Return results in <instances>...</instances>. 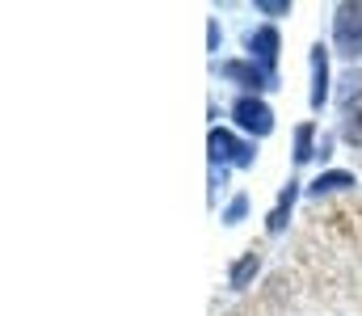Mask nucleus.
Returning a JSON list of instances; mask_svg holds the SVG:
<instances>
[{"mask_svg":"<svg viewBox=\"0 0 362 316\" xmlns=\"http://www.w3.org/2000/svg\"><path fill=\"white\" fill-rule=\"evenodd\" d=\"M333 42L346 59L362 55V4H341L333 17Z\"/></svg>","mask_w":362,"mask_h":316,"instance_id":"nucleus-1","label":"nucleus"},{"mask_svg":"<svg viewBox=\"0 0 362 316\" xmlns=\"http://www.w3.org/2000/svg\"><path fill=\"white\" fill-rule=\"evenodd\" d=\"M232 118H236L245 131H253V135H270V131H274L270 105L257 102V98H240V102L232 105Z\"/></svg>","mask_w":362,"mask_h":316,"instance_id":"nucleus-2","label":"nucleus"},{"mask_svg":"<svg viewBox=\"0 0 362 316\" xmlns=\"http://www.w3.org/2000/svg\"><path fill=\"white\" fill-rule=\"evenodd\" d=\"M211 156L245 169V165H253V156H257V152H253L249 144H240L236 135H228V131H211Z\"/></svg>","mask_w":362,"mask_h":316,"instance_id":"nucleus-3","label":"nucleus"},{"mask_svg":"<svg viewBox=\"0 0 362 316\" xmlns=\"http://www.w3.org/2000/svg\"><path fill=\"white\" fill-rule=\"evenodd\" d=\"M325 98H329V51L316 47V55H312V105L320 110Z\"/></svg>","mask_w":362,"mask_h":316,"instance_id":"nucleus-4","label":"nucleus"},{"mask_svg":"<svg viewBox=\"0 0 362 316\" xmlns=\"http://www.w3.org/2000/svg\"><path fill=\"white\" fill-rule=\"evenodd\" d=\"M219 72H223L228 81H240L245 89H266V76H262L257 68H249V64H223Z\"/></svg>","mask_w":362,"mask_h":316,"instance_id":"nucleus-5","label":"nucleus"},{"mask_svg":"<svg viewBox=\"0 0 362 316\" xmlns=\"http://www.w3.org/2000/svg\"><path fill=\"white\" fill-rule=\"evenodd\" d=\"M249 51H257V59L274 64V55H278V30H257V34H249Z\"/></svg>","mask_w":362,"mask_h":316,"instance_id":"nucleus-6","label":"nucleus"},{"mask_svg":"<svg viewBox=\"0 0 362 316\" xmlns=\"http://www.w3.org/2000/svg\"><path fill=\"white\" fill-rule=\"evenodd\" d=\"M257 270H262V257H257V253H245V257L232 266V287H236V291H240V287H249V279H253Z\"/></svg>","mask_w":362,"mask_h":316,"instance_id":"nucleus-7","label":"nucleus"},{"mask_svg":"<svg viewBox=\"0 0 362 316\" xmlns=\"http://www.w3.org/2000/svg\"><path fill=\"white\" fill-rule=\"evenodd\" d=\"M346 186H354V173H325V177L312 182V194L320 199V194H333V190H346Z\"/></svg>","mask_w":362,"mask_h":316,"instance_id":"nucleus-8","label":"nucleus"},{"mask_svg":"<svg viewBox=\"0 0 362 316\" xmlns=\"http://www.w3.org/2000/svg\"><path fill=\"white\" fill-rule=\"evenodd\" d=\"M291 203H295V182H286V194H282L278 211L270 215V232H282V223H286V215H291Z\"/></svg>","mask_w":362,"mask_h":316,"instance_id":"nucleus-9","label":"nucleus"},{"mask_svg":"<svg viewBox=\"0 0 362 316\" xmlns=\"http://www.w3.org/2000/svg\"><path fill=\"white\" fill-rule=\"evenodd\" d=\"M295 160H299V165L312 160V122H303V127L295 131Z\"/></svg>","mask_w":362,"mask_h":316,"instance_id":"nucleus-10","label":"nucleus"},{"mask_svg":"<svg viewBox=\"0 0 362 316\" xmlns=\"http://www.w3.org/2000/svg\"><path fill=\"white\" fill-rule=\"evenodd\" d=\"M245 207H249V199L240 194V199H236V203L228 207V215H223V219H228V223H240V215H245Z\"/></svg>","mask_w":362,"mask_h":316,"instance_id":"nucleus-11","label":"nucleus"},{"mask_svg":"<svg viewBox=\"0 0 362 316\" xmlns=\"http://www.w3.org/2000/svg\"><path fill=\"white\" fill-rule=\"evenodd\" d=\"M257 8H262V13H291L286 0H257Z\"/></svg>","mask_w":362,"mask_h":316,"instance_id":"nucleus-12","label":"nucleus"}]
</instances>
